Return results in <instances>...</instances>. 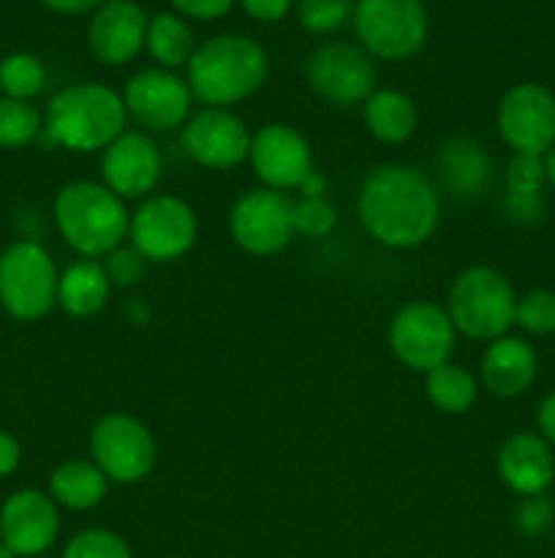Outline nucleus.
I'll return each instance as SVG.
<instances>
[{
  "mask_svg": "<svg viewBox=\"0 0 555 558\" xmlns=\"http://www.w3.org/2000/svg\"><path fill=\"white\" fill-rule=\"evenodd\" d=\"M357 216L375 243L417 248L439 229L441 196L419 167L381 163L359 185Z\"/></svg>",
  "mask_w": 555,
  "mask_h": 558,
  "instance_id": "1",
  "label": "nucleus"
},
{
  "mask_svg": "<svg viewBox=\"0 0 555 558\" xmlns=\"http://www.w3.org/2000/svg\"><path fill=\"white\" fill-rule=\"evenodd\" d=\"M185 71L196 101L226 109L261 90L270 74V58L254 38L226 33L199 44Z\"/></svg>",
  "mask_w": 555,
  "mask_h": 558,
  "instance_id": "2",
  "label": "nucleus"
},
{
  "mask_svg": "<svg viewBox=\"0 0 555 558\" xmlns=\"http://www.w3.org/2000/svg\"><path fill=\"white\" fill-rule=\"evenodd\" d=\"M123 93L103 82H79L54 93L47 107L44 134L58 147L74 153L107 150L125 131Z\"/></svg>",
  "mask_w": 555,
  "mask_h": 558,
  "instance_id": "3",
  "label": "nucleus"
},
{
  "mask_svg": "<svg viewBox=\"0 0 555 558\" xmlns=\"http://www.w3.org/2000/svg\"><path fill=\"white\" fill-rule=\"evenodd\" d=\"M54 223L85 259L112 254L128 238L131 213L118 194L96 180H76L54 196Z\"/></svg>",
  "mask_w": 555,
  "mask_h": 558,
  "instance_id": "4",
  "label": "nucleus"
},
{
  "mask_svg": "<svg viewBox=\"0 0 555 558\" xmlns=\"http://www.w3.org/2000/svg\"><path fill=\"white\" fill-rule=\"evenodd\" d=\"M446 314L457 332L473 341H495L515 327L517 294L495 267H468L452 281Z\"/></svg>",
  "mask_w": 555,
  "mask_h": 558,
  "instance_id": "5",
  "label": "nucleus"
},
{
  "mask_svg": "<svg viewBox=\"0 0 555 558\" xmlns=\"http://www.w3.org/2000/svg\"><path fill=\"white\" fill-rule=\"evenodd\" d=\"M351 22L359 47L379 60L414 58L430 31L422 0H357Z\"/></svg>",
  "mask_w": 555,
  "mask_h": 558,
  "instance_id": "6",
  "label": "nucleus"
},
{
  "mask_svg": "<svg viewBox=\"0 0 555 558\" xmlns=\"http://www.w3.org/2000/svg\"><path fill=\"white\" fill-rule=\"evenodd\" d=\"M58 267L36 240L11 243L0 254V305L20 322H36L58 305Z\"/></svg>",
  "mask_w": 555,
  "mask_h": 558,
  "instance_id": "7",
  "label": "nucleus"
},
{
  "mask_svg": "<svg viewBox=\"0 0 555 558\" xmlns=\"http://www.w3.org/2000/svg\"><path fill=\"white\" fill-rule=\"evenodd\" d=\"M386 338H390V349L397 363L417 374H428V371L449 363L457 330L446 308L428 303V300H414V303L397 308Z\"/></svg>",
  "mask_w": 555,
  "mask_h": 558,
  "instance_id": "8",
  "label": "nucleus"
},
{
  "mask_svg": "<svg viewBox=\"0 0 555 558\" xmlns=\"http://www.w3.org/2000/svg\"><path fill=\"white\" fill-rule=\"evenodd\" d=\"M92 463L109 483L136 485L150 477L158 461V445L141 420L125 412L103 414L90 430Z\"/></svg>",
  "mask_w": 555,
  "mask_h": 558,
  "instance_id": "9",
  "label": "nucleus"
},
{
  "mask_svg": "<svg viewBox=\"0 0 555 558\" xmlns=\"http://www.w3.org/2000/svg\"><path fill=\"white\" fill-rule=\"evenodd\" d=\"M199 234V221L188 202L172 194H158L141 199L131 213L128 238L131 245L147 262H174L188 254Z\"/></svg>",
  "mask_w": 555,
  "mask_h": 558,
  "instance_id": "10",
  "label": "nucleus"
},
{
  "mask_svg": "<svg viewBox=\"0 0 555 558\" xmlns=\"http://www.w3.org/2000/svg\"><path fill=\"white\" fill-rule=\"evenodd\" d=\"M308 87L332 107H357L375 93V63L348 41L321 44L305 63Z\"/></svg>",
  "mask_w": 555,
  "mask_h": 558,
  "instance_id": "11",
  "label": "nucleus"
},
{
  "mask_svg": "<svg viewBox=\"0 0 555 558\" xmlns=\"http://www.w3.org/2000/svg\"><path fill=\"white\" fill-rule=\"evenodd\" d=\"M294 205L283 191L256 189L229 213V234L250 256H275L294 240Z\"/></svg>",
  "mask_w": 555,
  "mask_h": 558,
  "instance_id": "12",
  "label": "nucleus"
},
{
  "mask_svg": "<svg viewBox=\"0 0 555 558\" xmlns=\"http://www.w3.org/2000/svg\"><path fill=\"white\" fill-rule=\"evenodd\" d=\"M495 123L509 150L544 156L555 147V93L539 82L511 85L501 96Z\"/></svg>",
  "mask_w": 555,
  "mask_h": 558,
  "instance_id": "13",
  "label": "nucleus"
},
{
  "mask_svg": "<svg viewBox=\"0 0 555 558\" xmlns=\"http://www.w3.org/2000/svg\"><path fill=\"white\" fill-rule=\"evenodd\" d=\"M125 112L147 131L166 134V131L183 129L190 118V93L188 82L174 71L161 69H141L125 82L123 90Z\"/></svg>",
  "mask_w": 555,
  "mask_h": 558,
  "instance_id": "14",
  "label": "nucleus"
},
{
  "mask_svg": "<svg viewBox=\"0 0 555 558\" xmlns=\"http://www.w3.org/2000/svg\"><path fill=\"white\" fill-rule=\"evenodd\" d=\"M248 161L256 178L272 191L299 189L316 172L310 142L286 123L261 125L250 136Z\"/></svg>",
  "mask_w": 555,
  "mask_h": 558,
  "instance_id": "15",
  "label": "nucleus"
},
{
  "mask_svg": "<svg viewBox=\"0 0 555 558\" xmlns=\"http://www.w3.org/2000/svg\"><path fill=\"white\" fill-rule=\"evenodd\" d=\"M60 534V512L52 496L41 490H16L0 507V543L16 558L47 554Z\"/></svg>",
  "mask_w": 555,
  "mask_h": 558,
  "instance_id": "16",
  "label": "nucleus"
},
{
  "mask_svg": "<svg viewBox=\"0 0 555 558\" xmlns=\"http://www.w3.org/2000/svg\"><path fill=\"white\" fill-rule=\"evenodd\" d=\"M250 131L229 109L205 107L183 125V147L199 167L232 169L248 161Z\"/></svg>",
  "mask_w": 555,
  "mask_h": 558,
  "instance_id": "17",
  "label": "nucleus"
},
{
  "mask_svg": "<svg viewBox=\"0 0 555 558\" xmlns=\"http://www.w3.org/2000/svg\"><path fill=\"white\" fill-rule=\"evenodd\" d=\"M163 161L156 142L141 131H123L103 150L101 178L120 199H147L161 180Z\"/></svg>",
  "mask_w": 555,
  "mask_h": 558,
  "instance_id": "18",
  "label": "nucleus"
},
{
  "mask_svg": "<svg viewBox=\"0 0 555 558\" xmlns=\"http://www.w3.org/2000/svg\"><path fill=\"white\" fill-rule=\"evenodd\" d=\"M147 22L136 0H109L92 14L87 27V41L92 54L107 65H125L145 49Z\"/></svg>",
  "mask_w": 555,
  "mask_h": 558,
  "instance_id": "19",
  "label": "nucleus"
},
{
  "mask_svg": "<svg viewBox=\"0 0 555 558\" xmlns=\"http://www.w3.org/2000/svg\"><path fill=\"white\" fill-rule=\"evenodd\" d=\"M495 469L501 483L520 499L547 494L555 480V452L539 434L520 430L498 447Z\"/></svg>",
  "mask_w": 555,
  "mask_h": 558,
  "instance_id": "20",
  "label": "nucleus"
},
{
  "mask_svg": "<svg viewBox=\"0 0 555 558\" xmlns=\"http://www.w3.org/2000/svg\"><path fill=\"white\" fill-rule=\"evenodd\" d=\"M482 385L495 398H520L539 376V354L526 338L504 336L488 343L482 354Z\"/></svg>",
  "mask_w": 555,
  "mask_h": 558,
  "instance_id": "21",
  "label": "nucleus"
},
{
  "mask_svg": "<svg viewBox=\"0 0 555 558\" xmlns=\"http://www.w3.org/2000/svg\"><path fill=\"white\" fill-rule=\"evenodd\" d=\"M439 172L452 194L460 199H477L488 194L493 183V158L479 140L449 136L439 150Z\"/></svg>",
  "mask_w": 555,
  "mask_h": 558,
  "instance_id": "22",
  "label": "nucleus"
},
{
  "mask_svg": "<svg viewBox=\"0 0 555 558\" xmlns=\"http://www.w3.org/2000/svg\"><path fill=\"white\" fill-rule=\"evenodd\" d=\"M109 292H112V281H109L101 262L79 259L60 272L58 305L69 316L87 319V316H96L98 311H103Z\"/></svg>",
  "mask_w": 555,
  "mask_h": 558,
  "instance_id": "23",
  "label": "nucleus"
},
{
  "mask_svg": "<svg viewBox=\"0 0 555 558\" xmlns=\"http://www.w3.org/2000/svg\"><path fill=\"white\" fill-rule=\"evenodd\" d=\"M109 480L92 461H65L49 477V496L65 510L85 512L107 499Z\"/></svg>",
  "mask_w": 555,
  "mask_h": 558,
  "instance_id": "24",
  "label": "nucleus"
},
{
  "mask_svg": "<svg viewBox=\"0 0 555 558\" xmlns=\"http://www.w3.org/2000/svg\"><path fill=\"white\" fill-rule=\"evenodd\" d=\"M362 118L370 134L384 145H400L417 131V107L400 90H375L362 104Z\"/></svg>",
  "mask_w": 555,
  "mask_h": 558,
  "instance_id": "25",
  "label": "nucleus"
},
{
  "mask_svg": "<svg viewBox=\"0 0 555 558\" xmlns=\"http://www.w3.org/2000/svg\"><path fill=\"white\" fill-rule=\"evenodd\" d=\"M145 49L161 69L174 71L180 65H188V60L196 52V38L188 20L172 14V11H161V14L150 16Z\"/></svg>",
  "mask_w": 555,
  "mask_h": 558,
  "instance_id": "26",
  "label": "nucleus"
},
{
  "mask_svg": "<svg viewBox=\"0 0 555 558\" xmlns=\"http://www.w3.org/2000/svg\"><path fill=\"white\" fill-rule=\"evenodd\" d=\"M424 396L439 412L444 414H466L477 403L479 385L471 371L462 365L449 363L424 374Z\"/></svg>",
  "mask_w": 555,
  "mask_h": 558,
  "instance_id": "27",
  "label": "nucleus"
},
{
  "mask_svg": "<svg viewBox=\"0 0 555 558\" xmlns=\"http://www.w3.org/2000/svg\"><path fill=\"white\" fill-rule=\"evenodd\" d=\"M47 85L44 63L30 52H14L0 60V90L5 98L30 101Z\"/></svg>",
  "mask_w": 555,
  "mask_h": 558,
  "instance_id": "28",
  "label": "nucleus"
},
{
  "mask_svg": "<svg viewBox=\"0 0 555 558\" xmlns=\"http://www.w3.org/2000/svg\"><path fill=\"white\" fill-rule=\"evenodd\" d=\"M44 131L41 114L30 101H20V98H0V147H16L30 145L38 140Z\"/></svg>",
  "mask_w": 555,
  "mask_h": 558,
  "instance_id": "29",
  "label": "nucleus"
},
{
  "mask_svg": "<svg viewBox=\"0 0 555 558\" xmlns=\"http://www.w3.org/2000/svg\"><path fill=\"white\" fill-rule=\"evenodd\" d=\"M354 16L351 0H299L297 20L313 36H330Z\"/></svg>",
  "mask_w": 555,
  "mask_h": 558,
  "instance_id": "30",
  "label": "nucleus"
},
{
  "mask_svg": "<svg viewBox=\"0 0 555 558\" xmlns=\"http://www.w3.org/2000/svg\"><path fill=\"white\" fill-rule=\"evenodd\" d=\"M515 325L528 336H555V292L531 289L517 298Z\"/></svg>",
  "mask_w": 555,
  "mask_h": 558,
  "instance_id": "31",
  "label": "nucleus"
},
{
  "mask_svg": "<svg viewBox=\"0 0 555 558\" xmlns=\"http://www.w3.org/2000/svg\"><path fill=\"white\" fill-rule=\"evenodd\" d=\"M337 210L326 196H303L294 205V229L308 240H321L335 232Z\"/></svg>",
  "mask_w": 555,
  "mask_h": 558,
  "instance_id": "32",
  "label": "nucleus"
},
{
  "mask_svg": "<svg viewBox=\"0 0 555 558\" xmlns=\"http://www.w3.org/2000/svg\"><path fill=\"white\" fill-rule=\"evenodd\" d=\"M63 558H131V548L109 529H87L65 545Z\"/></svg>",
  "mask_w": 555,
  "mask_h": 558,
  "instance_id": "33",
  "label": "nucleus"
},
{
  "mask_svg": "<svg viewBox=\"0 0 555 558\" xmlns=\"http://www.w3.org/2000/svg\"><path fill=\"white\" fill-rule=\"evenodd\" d=\"M506 194H542L547 185V172H544V156H526L515 153L506 163L504 172Z\"/></svg>",
  "mask_w": 555,
  "mask_h": 558,
  "instance_id": "34",
  "label": "nucleus"
},
{
  "mask_svg": "<svg viewBox=\"0 0 555 558\" xmlns=\"http://www.w3.org/2000/svg\"><path fill=\"white\" fill-rule=\"evenodd\" d=\"M553 521L555 505L547 499V494L526 496V499H520V505L515 510V526L526 537H542V534H547L553 529Z\"/></svg>",
  "mask_w": 555,
  "mask_h": 558,
  "instance_id": "35",
  "label": "nucleus"
},
{
  "mask_svg": "<svg viewBox=\"0 0 555 558\" xmlns=\"http://www.w3.org/2000/svg\"><path fill=\"white\" fill-rule=\"evenodd\" d=\"M147 259L134 248V245H120L112 254H107L103 270H107L112 287H134L145 276Z\"/></svg>",
  "mask_w": 555,
  "mask_h": 558,
  "instance_id": "36",
  "label": "nucleus"
},
{
  "mask_svg": "<svg viewBox=\"0 0 555 558\" xmlns=\"http://www.w3.org/2000/svg\"><path fill=\"white\" fill-rule=\"evenodd\" d=\"M174 9V14L185 16V20H199V22H212L221 20L232 11L234 0H169Z\"/></svg>",
  "mask_w": 555,
  "mask_h": 558,
  "instance_id": "37",
  "label": "nucleus"
},
{
  "mask_svg": "<svg viewBox=\"0 0 555 558\" xmlns=\"http://www.w3.org/2000/svg\"><path fill=\"white\" fill-rule=\"evenodd\" d=\"M504 210L517 223H536L544 216L542 194H506Z\"/></svg>",
  "mask_w": 555,
  "mask_h": 558,
  "instance_id": "38",
  "label": "nucleus"
},
{
  "mask_svg": "<svg viewBox=\"0 0 555 558\" xmlns=\"http://www.w3.org/2000/svg\"><path fill=\"white\" fill-rule=\"evenodd\" d=\"M245 14L256 22H278L292 11L294 0H239Z\"/></svg>",
  "mask_w": 555,
  "mask_h": 558,
  "instance_id": "39",
  "label": "nucleus"
},
{
  "mask_svg": "<svg viewBox=\"0 0 555 558\" xmlns=\"http://www.w3.org/2000/svg\"><path fill=\"white\" fill-rule=\"evenodd\" d=\"M536 434L547 441L550 447H555V390L547 392L542 398L536 409Z\"/></svg>",
  "mask_w": 555,
  "mask_h": 558,
  "instance_id": "40",
  "label": "nucleus"
},
{
  "mask_svg": "<svg viewBox=\"0 0 555 558\" xmlns=\"http://www.w3.org/2000/svg\"><path fill=\"white\" fill-rule=\"evenodd\" d=\"M22 461V447L20 441L11 434L0 430V477H9L11 472H16Z\"/></svg>",
  "mask_w": 555,
  "mask_h": 558,
  "instance_id": "41",
  "label": "nucleus"
},
{
  "mask_svg": "<svg viewBox=\"0 0 555 558\" xmlns=\"http://www.w3.org/2000/svg\"><path fill=\"white\" fill-rule=\"evenodd\" d=\"M47 9L58 11V14H87V11H92L96 14L98 9H101L103 3H109V0H41Z\"/></svg>",
  "mask_w": 555,
  "mask_h": 558,
  "instance_id": "42",
  "label": "nucleus"
},
{
  "mask_svg": "<svg viewBox=\"0 0 555 558\" xmlns=\"http://www.w3.org/2000/svg\"><path fill=\"white\" fill-rule=\"evenodd\" d=\"M324 189H326V180L321 178L319 172H313L303 185H299L303 196H324Z\"/></svg>",
  "mask_w": 555,
  "mask_h": 558,
  "instance_id": "43",
  "label": "nucleus"
},
{
  "mask_svg": "<svg viewBox=\"0 0 555 558\" xmlns=\"http://www.w3.org/2000/svg\"><path fill=\"white\" fill-rule=\"evenodd\" d=\"M544 172H547V183L555 189V147L544 153Z\"/></svg>",
  "mask_w": 555,
  "mask_h": 558,
  "instance_id": "44",
  "label": "nucleus"
},
{
  "mask_svg": "<svg viewBox=\"0 0 555 558\" xmlns=\"http://www.w3.org/2000/svg\"><path fill=\"white\" fill-rule=\"evenodd\" d=\"M0 558H16L14 554H11V550L9 548H5V545L3 543H0Z\"/></svg>",
  "mask_w": 555,
  "mask_h": 558,
  "instance_id": "45",
  "label": "nucleus"
},
{
  "mask_svg": "<svg viewBox=\"0 0 555 558\" xmlns=\"http://www.w3.org/2000/svg\"><path fill=\"white\" fill-rule=\"evenodd\" d=\"M38 558H41V556H38Z\"/></svg>",
  "mask_w": 555,
  "mask_h": 558,
  "instance_id": "46",
  "label": "nucleus"
}]
</instances>
